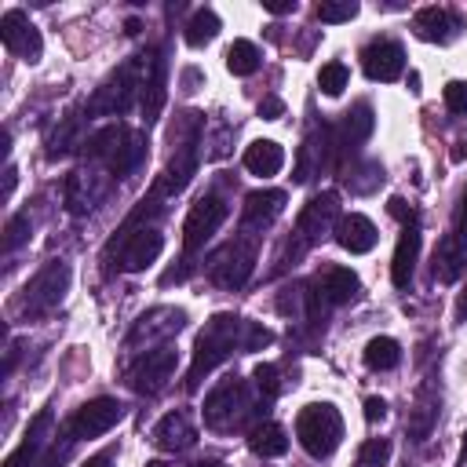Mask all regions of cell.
<instances>
[{
    "instance_id": "34",
    "label": "cell",
    "mask_w": 467,
    "mask_h": 467,
    "mask_svg": "<svg viewBox=\"0 0 467 467\" xmlns=\"http://www.w3.org/2000/svg\"><path fill=\"white\" fill-rule=\"evenodd\" d=\"M29 215H11V223H7V230H4V252H15L29 234Z\"/></svg>"
},
{
    "instance_id": "39",
    "label": "cell",
    "mask_w": 467,
    "mask_h": 467,
    "mask_svg": "<svg viewBox=\"0 0 467 467\" xmlns=\"http://www.w3.org/2000/svg\"><path fill=\"white\" fill-rule=\"evenodd\" d=\"M270 15H285V11H296V4H266Z\"/></svg>"
},
{
    "instance_id": "23",
    "label": "cell",
    "mask_w": 467,
    "mask_h": 467,
    "mask_svg": "<svg viewBox=\"0 0 467 467\" xmlns=\"http://www.w3.org/2000/svg\"><path fill=\"white\" fill-rule=\"evenodd\" d=\"M47 423H51V412H40L33 423H29V431H26V441L4 460V467H22L26 460H33L36 452H40V445H44V431H47Z\"/></svg>"
},
{
    "instance_id": "9",
    "label": "cell",
    "mask_w": 467,
    "mask_h": 467,
    "mask_svg": "<svg viewBox=\"0 0 467 467\" xmlns=\"http://www.w3.org/2000/svg\"><path fill=\"white\" fill-rule=\"evenodd\" d=\"M171 372H175V347H157V350H146L131 365L128 379H131V387L139 394H157L171 379Z\"/></svg>"
},
{
    "instance_id": "13",
    "label": "cell",
    "mask_w": 467,
    "mask_h": 467,
    "mask_svg": "<svg viewBox=\"0 0 467 467\" xmlns=\"http://www.w3.org/2000/svg\"><path fill=\"white\" fill-rule=\"evenodd\" d=\"M354 292H358V277H354V270L328 266V270L314 281V292H310V317H317L321 303H347Z\"/></svg>"
},
{
    "instance_id": "31",
    "label": "cell",
    "mask_w": 467,
    "mask_h": 467,
    "mask_svg": "<svg viewBox=\"0 0 467 467\" xmlns=\"http://www.w3.org/2000/svg\"><path fill=\"white\" fill-rule=\"evenodd\" d=\"M390 456V438H368L358 456H354V467H383Z\"/></svg>"
},
{
    "instance_id": "37",
    "label": "cell",
    "mask_w": 467,
    "mask_h": 467,
    "mask_svg": "<svg viewBox=\"0 0 467 467\" xmlns=\"http://www.w3.org/2000/svg\"><path fill=\"white\" fill-rule=\"evenodd\" d=\"M387 416V401L383 398H365V420H383Z\"/></svg>"
},
{
    "instance_id": "40",
    "label": "cell",
    "mask_w": 467,
    "mask_h": 467,
    "mask_svg": "<svg viewBox=\"0 0 467 467\" xmlns=\"http://www.w3.org/2000/svg\"><path fill=\"white\" fill-rule=\"evenodd\" d=\"M84 467H109V456H91Z\"/></svg>"
},
{
    "instance_id": "35",
    "label": "cell",
    "mask_w": 467,
    "mask_h": 467,
    "mask_svg": "<svg viewBox=\"0 0 467 467\" xmlns=\"http://www.w3.org/2000/svg\"><path fill=\"white\" fill-rule=\"evenodd\" d=\"M445 106L452 113H467V84L463 80H449L445 84Z\"/></svg>"
},
{
    "instance_id": "12",
    "label": "cell",
    "mask_w": 467,
    "mask_h": 467,
    "mask_svg": "<svg viewBox=\"0 0 467 467\" xmlns=\"http://www.w3.org/2000/svg\"><path fill=\"white\" fill-rule=\"evenodd\" d=\"M361 66H365V73H368L372 80L390 84V80H398L401 69H405V51H401L398 40L379 36V40H372V44L361 47Z\"/></svg>"
},
{
    "instance_id": "38",
    "label": "cell",
    "mask_w": 467,
    "mask_h": 467,
    "mask_svg": "<svg viewBox=\"0 0 467 467\" xmlns=\"http://www.w3.org/2000/svg\"><path fill=\"white\" fill-rule=\"evenodd\" d=\"M281 109H285V106H281V99H263V106H259V113H263V117H270V120H274Z\"/></svg>"
},
{
    "instance_id": "29",
    "label": "cell",
    "mask_w": 467,
    "mask_h": 467,
    "mask_svg": "<svg viewBox=\"0 0 467 467\" xmlns=\"http://www.w3.org/2000/svg\"><path fill=\"white\" fill-rule=\"evenodd\" d=\"M321 161H325V142H317V135H310L303 146H299V164H296V182H306L321 171Z\"/></svg>"
},
{
    "instance_id": "22",
    "label": "cell",
    "mask_w": 467,
    "mask_h": 467,
    "mask_svg": "<svg viewBox=\"0 0 467 467\" xmlns=\"http://www.w3.org/2000/svg\"><path fill=\"white\" fill-rule=\"evenodd\" d=\"M412 26H416V33L423 40H449L452 29H456V18L445 7H423V11H416Z\"/></svg>"
},
{
    "instance_id": "16",
    "label": "cell",
    "mask_w": 467,
    "mask_h": 467,
    "mask_svg": "<svg viewBox=\"0 0 467 467\" xmlns=\"http://www.w3.org/2000/svg\"><path fill=\"white\" fill-rule=\"evenodd\" d=\"M164 106V58L157 51L142 55V120L153 124Z\"/></svg>"
},
{
    "instance_id": "6",
    "label": "cell",
    "mask_w": 467,
    "mask_h": 467,
    "mask_svg": "<svg viewBox=\"0 0 467 467\" xmlns=\"http://www.w3.org/2000/svg\"><path fill=\"white\" fill-rule=\"evenodd\" d=\"M252 266H255V234H248V237H234L226 248H219L215 255H212V277L223 285V288H241L244 281H248V274H252Z\"/></svg>"
},
{
    "instance_id": "21",
    "label": "cell",
    "mask_w": 467,
    "mask_h": 467,
    "mask_svg": "<svg viewBox=\"0 0 467 467\" xmlns=\"http://www.w3.org/2000/svg\"><path fill=\"white\" fill-rule=\"evenodd\" d=\"M285 204V193L281 190H255L244 197V230H263Z\"/></svg>"
},
{
    "instance_id": "2",
    "label": "cell",
    "mask_w": 467,
    "mask_h": 467,
    "mask_svg": "<svg viewBox=\"0 0 467 467\" xmlns=\"http://www.w3.org/2000/svg\"><path fill=\"white\" fill-rule=\"evenodd\" d=\"M296 438H299V445H303L310 456L325 460V456L336 452V445H339V438H343V420H339V412H336L328 401L306 405V409L296 416Z\"/></svg>"
},
{
    "instance_id": "42",
    "label": "cell",
    "mask_w": 467,
    "mask_h": 467,
    "mask_svg": "<svg viewBox=\"0 0 467 467\" xmlns=\"http://www.w3.org/2000/svg\"><path fill=\"white\" fill-rule=\"evenodd\" d=\"M146 467H164V463H146Z\"/></svg>"
},
{
    "instance_id": "24",
    "label": "cell",
    "mask_w": 467,
    "mask_h": 467,
    "mask_svg": "<svg viewBox=\"0 0 467 467\" xmlns=\"http://www.w3.org/2000/svg\"><path fill=\"white\" fill-rule=\"evenodd\" d=\"M259 62H263V55H259V47H255L252 40H234V44L226 47V69H230L234 77L255 73Z\"/></svg>"
},
{
    "instance_id": "7",
    "label": "cell",
    "mask_w": 467,
    "mask_h": 467,
    "mask_svg": "<svg viewBox=\"0 0 467 467\" xmlns=\"http://www.w3.org/2000/svg\"><path fill=\"white\" fill-rule=\"evenodd\" d=\"M226 215H230V208H226V201H223L219 193H201V197L190 204V215H186V223H182V248H186V252H197V248L223 226Z\"/></svg>"
},
{
    "instance_id": "33",
    "label": "cell",
    "mask_w": 467,
    "mask_h": 467,
    "mask_svg": "<svg viewBox=\"0 0 467 467\" xmlns=\"http://www.w3.org/2000/svg\"><path fill=\"white\" fill-rule=\"evenodd\" d=\"M358 15V4L354 0H343V4H317V18L321 22H350Z\"/></svg>"
},
{
    "instance_id": "17",
    "label": "cell",
    "mask_w": 467,
    "mask_h": 467,
    "mask_svg": "<svg viewBox=\"0 0 467 467\" xmlns=\"http://www.w3.org/2000/svg\"><path fill=\"white\" fill-rule=\"evenodd\" d=\"M153 445L164 449V452H179V449H190L197 441V427L190 423L186 412H168L157 427H153Z\"/></svg>"
},
{
    "instance_id": "5",
    "label": "cell",
    "mask_w": 467,
    "mask_h": 467,
    "mask_svg": "<svg viewBox=\"0 0 467 467\" xmlns=\"http://www.w3.org/2000/svg\"><path fill=\"white\" fill-rule=\"evenodd\" d=\"M248 416V387L244 379L230 376L204 398V423L212 431H230Z\"/></svg>"
},
{
    "instance_id": "36",
    "label": "cell",
    "mask_w": 467,
    "mask_h": 467,
    "mask_svg": "<svg viewBox=\"0 0 467 467\" xmlns=\"http://www.w3.org/2000/svg\"><path fill=\"white\" fill-rule=\"evenodd\" d=\"M255 387L263 390V398H274L277 394V368L274 365H255Z\"/></svg>"
},
{
    "instance_id": "4",
    "label": "cell",
    "mask_w": 467,
    "mask_h": 467,
    "mask_svg": "<svg viewBox=\"0 0 467 467\" xmlns=\"http://www.w3.org/2000/svg\"><path fill=\"white\" fill-rule=\"evenodd\" d=\"M135 95H142V55L139 58H131V62H124L99 91H95V99H91V113H124L131 102H135Z\"/></svg>"
},
{
    "instance_id": "3",
    "label": "cell",
    "mask_w": 467,
    "mask_h": 467,
    "mask_svg": "<svg viewBox=\"0 0 467 467\" xmlns=\"http://www.w3.org/2000/svg\"><path fill=\"white\" fill-rule=\"evenodd\" d=\"M66 288H69V266H66L62 259H51V263H47L44 270H36L33 281L26 285V292H22V314H26V317H40V314L55 310V306L62 303Z\"/></svg>"
},
{
    "instance_id": "19",
    "label": "cell",
    "mask_w": 467,
    "mask_h": 467,
    "mask_svg": "<svg viewBox=\"0 0 467 467\" xmlns=\"http://www.w3.org/2000/svg\"><path fill=\"white\" fill-rule=\"evenodd\" d=\"M376 226H372V219H365V215H358V212H350V215H343L339 219V226H336V241L350 252V255H361V252H368L372 244H376Z\"/></svg>"
},
{
    "instance_id": "15",
    "label": "cell",
    "mask_w": 467,
    "mask_h": 467,
    "mask_svg": "<svg viewBox=\"0 0 467 467\" xmlns=\"http://www.w3.org/2000/svg\"><path fill=\"white\" fill-rule=\"evenodd\" d=\"M416 259H420V223L412 215V219H405L401 237H398V248H394V259H390V281L398 288H409L412 285Z\"/></svg>"
},
{
    "instance_id": "32",
    "label": "cell",
    "mask_w": 467,
    "mask_h": 467,
    "mask_svg": "<svg viewBox=\"0 0 467 467\" xmlns=\"http://www.w3.org/2000/svg\"><path fill=\"white\" fill-rule=\"evenodd\" d=\"M317 84H321L325 95H339V91L347 88V66H343V62H328V66H321Z\"/></svg>"
},
{
    "instance_id": "11",
    "label": "cell",
    "mask_w": 467,
    "mask_h": 467,
    "mask_svg": "<svg viewBox=\"0 0 467 467\" xmlns=\"http://www.w3.org/2000/svg\"><path fill=\"white\" fill-rule=\"evenodd\" d=\"M0 40H4L7 51L22 55V58H29V62H36V58H40V47H44L36 26H33V22L26 18V11H18V7L4 11V18H0Z\"/></svg>"
},
{
    "instance_id": "26",
    "label": "cell",
    "mask_w": 467,
    "mask_h": 467,
    "mask_svg": "<svg viewBox=\"0 0 467 467\" xmlns=\"http://www.w3.org/2000/svg\"><path fill=\"white\" fill-rule=\"evenodd\" d=\"M434 420H438V398H434L431 390H423V394L416 398V409L409 412V434H412L416 441L427 438L431 427H434Z\"/></svg>"
},
{
    "instance_id": "30",
    "label": "cell",
    "mask_w": 467,
    "mask_h": 467,
    "mask_svg": "<svg viewBox=\"0 0 467 467\" xmlns=\"http://www.w3.org/2000/svg\"><path fill=\"white\" fill-rule=\"evenodd\" d=\"M368 131H372V109H368V106L361 102V106H358L354 113H347V120H343V139H339V146H347V142H350V146H358V142H361V139H365Z\"/></svg>"
},
{
    "instance_id": "41",
    "label": "cell",
    "mask_w": 467,
    "mask_h": 467,
    "mask_svg": "<svg viewBox=\"0 0 467 467\" xmlns=\"http://www.w3.org/2000/svg\"><path fill=\"white\" fill-rule=\"evenodd\" d=\"M456 317H467V288H463V296H460V303H456Z\"/></svg>"
},
{
    "instance_id": "20",
    "label": "cell",
    "mask_w": 467,
    "mask_h": 467,
    "mask_svg": "<svg viewBox=\"0 0 467 467\" xmlns=\"http://www.w3.org/2000/svg\"><path fill=\"white\" fill-rule=\"evenodd\" d=\"M281 164H285V150H281L274 139H255V142L244 150V168H248L252 175H259V179L277 175Z\"/></svg>"
},
{
    "instance_id": "1",
    "label": "cell",
    "mask_w": 467,
    "mask_h": 467,
    "mask_svg": "<svg viewBox=\"0 0 467 467\" xmlns=\"http://www.w3.org/2000/svg\"><path fill=\"white\" fill-rule=\"evenodd\" d=\"M270 343V332L244 321V317H230V314H215L201 336H197V350H193V365L186 372V387H197L204 372H212L223 358H230L234 350H252Z\"/></svg>"
},
{
    "instance_id": "8",
    "label": "cell",
    "mask_w": 467,
    "mask_h": 467,
    "mask_svg": "<svg viewBox=\"0 0 467 467\" xmlns=\"http://www.w3.org/2000/svg\"><path fill=\"white\" fill-rule=\"evenodd\" d=\"M120 420H124V405H120L117 398H95V401L80 405V409L69 416L66 431H69L73 441H77V438H99V434H106L109 427H117Z\"/></svg>"
},
{
    "instance_id": "14",
    "label": "cell",
    "mask_w": 467,
    "mask_h": 467,
    "mask_svg": "<svg viewBox=\"0 0 467 467\" xmlns=\"http://www.w3.org/2000/svg\"><path fill=\"white\" fill-rule=\"evenodd\" d=\"M106 193H109V182H99V175L88 171V168H77V171L66 179V208H69L73 215L91 212Z\"/></svg>"
},
{
    "instance_id": "28",
    "label": "cell",
    "mask_w": 467,
    "mask_h": 467,
    "mask_svg": "<svg viewBox=\"0 0 467 467\" xmlns=\"http://www.w3.org/2000/svg\"><path fill=\"white\" fill-rule=\"evenodd\" d=\"M215 33H219V15L208 11V7H201V11L186 22V44H190V47H201V44L215 40Z\"/></svg>"
},
{
    "instance_id": "10",
    "label": "cell",
    "mask_w": 467,
    "mask_h": 467,
    "mask_svg": "<svg viewBox=\"0 0 467 467\" xmlns=\"http://www.w3.org/2000/svg\"><path fill=\"white\" fill-rule=\"evenodd\" d=\"M164 248V237L153 230V226H139V230H120V252H117V263L120 270H146Z\"/></svg>"
},
{
    "instance_id": "27",
    "label": "cell",
    "mask_w": 467,
    "mask_h": 467,
    "mask_svg": "<svg viewBox=\"0 0 467 467\" xmlns=\"http://www.w3.org/2000/svg\"><path fill=\"white\" fill-rule=\"evenodd\" d=\"M248 445H252L255 456H281V452L288 449V438H285V431H281L277 423H259V427L252 431Z\"/></svg>"
},
{
    "instance_id": "25",
    "label": "cell",
    "mask_w": 467,
    "mask_h": 467,
    "mask_svg": "<svg viewBox=\"0 0 467 467\" xmlns=\"http://www.w3.org/2000/svg\"><path fill=\"white\" fill-rule=\"evenodd\" d=\"M398 361H401V347H398L390 336L368 339V347H365V365H368L372 372H387V368H394Z\"/></svg>"
},
{
    "instance_id": "18",
    "label": "cell",
    "mask_w": 467,
    "mask_h": 467,
    "mask_svg": "<svg viewBox=\"0 0 467 467\" xmlns=\"http://www.w3.org/2000/svg\"><path fill=\"white\" fill-rule=\"evenodd\" d=\"M339 215V197L336 193H317L310 197V204L299 212V234L303 241L321 237V230H328V223Z\"/></svg>"
}]
</instances>
